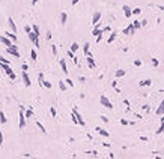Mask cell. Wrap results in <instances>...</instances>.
Returning a JSON list of instances; mask_svg holds the SVG:
<instances>
[{
    "instance_id": "obj_1",
    "label": "cell",
    "mask_w": 164,
    "mask_h": 159,
    "mask_svg": "<svg viewBox=\"0 0 164 159\" xmlns=\"http://www.w3.org/2000/svg\"><path fill=\"white\" fill-rule=\"evenodd\" d=\"M27 35H29V39H30L33 44H35V47H39V35H38V33H35L33 30H32V32H29Z\"/></svg>"
},
{
    "instance_id": "obj_2",
    "label": "cell",
    "mask_w": 164,
    "mask_h": 159,
    "mask_svg": "<svg viewBox=\"0 0 164 159\" xmlns=\"http://www.w3.org/2000/svg\"><path fill=\"white\" fill-rule=\"evenodd\" d=\"M99 102H101V105H102V107H106V108H108V110H111V108H113V104H111V102L107 99V96H104V95H102L101 98H99Z\"/></svg>"
},
{
    "instance_id": "obj_3",
    "label": "cell",
    "mask_w": 164,
    "mask_h": 159,
    "mask_svg": "<svg viewBox=\"0 0 164 159\" xmlns=\"http://www.w3.org/2000/svg\"><path fill=\"white\" fill-rule=\"evenodd\" d=\"M6 50H8V53L9 54H12L15 59H20V51H18V48H17L15 45H11V47H6Z\"/></svg>"
},
{
    "instance_id": "obj_4",
    "label": "cell",
    "mask_w": 164,
    "mask_h": 159,
    "mask_svg": "<svg viewBox=\"0 0 164 159\" xmlns=\"http://www.w3.org/2000/svg\"><path fill=\"white\" fill-rule=\"evenodd\" d=\"M72 114H74V117L77 119V125H80V126H86V122L83 120V117L80 116V113L77 111L75 108H74V111H72Z\"/></svg>"
},
{
    "instance_id": "obj_5",
    "label": "cell",
    "mask_w": 164,
    "mask_h": 159,
    "mask_svg": "<svg viewBox=\"0 0 164 159\" xmlns=\"http://www.w3.org/2000/svg\"><path fill=\"white\" fill-rule=\"evenodd\" d=\"M102 33H104V32H102V29H98L96 26H95V29H93L92 35H93L95 38H96V42H99V41L102 39Z\"/></svg>"
},
{
    "instance_id": "obj_6",
    "label": "cell",
    "mask_w": 164,
    "mask_h": 159,
    "mask_svg": "<svg viewBox=\"0 0 164 159\" xmlns=\"http://www.w3.org/2000/svg\"><path fill=\"white\" fill-rule=\"evenodd\" d=\"M134 33H135V27L133 26V23L129 24L126 29H124V30H122V35H134Z\"/></svg>"
},
{
    "instance_id": "obj_7",
    "label": "cell",
    "mask_w": 164,
    "mask_h": 159,
    "mask_svg": "<svg viewBox=\"0 0 164 159\" xmlns=\"http://www.w3.org/2000/svg\"><path fill=\"white\" fill-rule=\"evenodd\" d=\"M122 11H124V14H125L126 18H131V15H133V9H131V8H129L128 5H124V6H122Z\"/></svg>"
},
{
    "instance_id": "obj_8",
    "label": "cell",
    "mask_w": 164,
    "mask_h": 159,
    "mask_svg": "<svg viewBox=\"0 0 164 159\" xmlns=\"http://www.w3.org/2000/svg\"><path fill=\"white\" fill-rule=\"evenodd\" d=\"M99 20H101V12H99V11L93 12V17H92V24H93V26H96V24L99 23Z\"/></svg>"
},
{
    "instance_id": "obj_9",
    "label": "cell",
    "mask_w": 164,
    "mask_h": 159,
    "mask_svg": "<svg viewBox=\"0 0 164 159\" xmlns=\"http://www.w3.org/2000/svg\"><path fill=\"white\" fill-rule=\"evenodd\" d=\"M0 66H2V69L6 72V75H11V74H14V71L11 69V66H9V63H0Z\"/></svg>"
},
{
    "instance_id": "obj_10",
    "label": "cell",
    "mask_w": 164,
    "mask_h": 159,
    "mask_svg": "<svg viewBox=\"0 0 164 159\" xmlns=\"http://www.w3.org/2000/svg\"><path fill=\"white\" fill-rule=\"evenodd\" d=\"M23 81H24V84H26V87H30V78H29V75H27V71H23Z\"/></svg>"
},
{
    "instance_id": "obj_11",
    "label": "cell",
    "mask_w": 164,
    "mask_h": 159,
    "mask_svg": "<svg viewBox=\"0 0 164 159\" xmlns=\"http://www.w3.org/2000/svg\"><path fill=\"white\" fill-rule=\"evenodd\" d=\"M20 129H23L24 126H26V117H24V113H23V108L20 110Z\"/></svg>"
},
{
    "instance_id": "obj_12",
    "label": "cell",
    "mask_w": 164,
    "mask_h": 159,
    "mask_svg": "<svg viewBox=\"0 0 164 159\" xmlns=\"http://www.w3.org/2000/svg\"><path fill=\"white\" fill-rule=\"evenodd\" d=\"M0 42H2L3 45H6V47H11L12 45V41L8 38V36H0Z\"/></svg>"
},
{
    "instance_id": "obj_13",
    "label": "cell",
    "mask_w": 164,
    "mask_h": 159,
    "mask_svg": "<svg viewBox=\"0 0 164 159\" xmlns=\"http://www.w3.org/2000/svg\"><path fill=\"white\" fill-rule=\"evenodd\" d=\"M8 24H9V27H11V30L17 35V26H15V23H14V20L12 18H8Z\"/></svg>"
},
{
    "instance_id": "obj_14",
    "label": "cell",
    "mask_w": 164,
    "mask_h": 159,
    "mask_svg": "<svg viewBox=\"0 0 164 159\" xmlns=\"http://www.w3.org/2000/svg\"><path fill=\"white\" fill-rule=\"evenodd\" d=\"M96 131H98V134L102 135V137H110V132L106 131V129H102V128H96Z\"/></svg>"
},
{
    "instance_id": "obj_15",
    "label": "cell",
    "mask_w": 164,
    "mask_h": 159,
    "mask_svg": "<svg viewBox=\"0 0 164 159\" xmlns=\"http://www.w3.org/2000/svg\"><path fill=\"white\" fill-rule=\"evenodd\" d=\"M60 68H62V71L65 74H68V66H66V62H65V59H62L60 60Z\"/></svg>"
},
{
    "instance_id": "obj_16",
    "label": "cell",
    "mask_w": 164,
    "mask_h": 159,
    "mask_svg": "<svg viewBox=\"0 0 164 159\" xmlns=\"http://www.w3.org/2000/svg\"><path fill=\"white\" fill-rule=\"evenodd\" d=\"M5 35H6V36L9 38V39H11L12 42H17V36H15V33H12V32H6Z\"/></svg>"
},
{
    "instance_id": "obj_17",
    "label": "cell",
    "mask_w": 164,
    "mask_h": 159,
    "mask_svg": "<svg viewBox=\"0 0 164 159\" xmlns=\"http://www.w3.org/2000/svg\"><path fill=\"white\" fill-rule=\"evenodd\" d=\"M116 36H117V32H113V33L110 35V38L107 39V44H108V45H110V44H111V42H113V41L116 39Z\"/></svg>"
},
{
    "instance_id": "obj_18",
    "label": "cell",
    "mask_w": 164,
    "mask_h": 159,
    "mask_svg": "<svg viewBox=\"0 0 164 159\" xmlns=\"http://www.w3.org/2000/svg\"><path fill=\"white\" fill-rule=\"evenodd\" d=\"M157 114H158V116H163V114H164V101L160 104V107L157 110Z\"/></svg>"
},
{
    "instance_id": "obj_19",
    "label": "cell",
    "mask_w": 164,
    "mask_h": 159,
    "mask_svg": "<svg viewBox=\"0 0 164 159\" xmlns=\"http://www.w3.org/2000/svg\"><path fill=\"white\" fill-rule=\"evenodd\" d=\"M86 60H87V63H89V66H90L92 69L96 66V65H95V62H93V57H92V56H87V59H86Z\"/></svg>"
},
{
    "instance_id": "obj_20",
    "label": "cell",
    "mask_w": 164,
    "mask_h": 159,
    "mask_svg": "<svg viewBox=\"0 0 164 159\" xmlns=\"http://www.w3.org/2000/svg\"><path fill=\"white\" fill-rule=\"evenodd\" d=\"M83 53H84V56H90V53H89V44L87 42L83 45Z\"/></svg>"
},
{
    "instance_id": "obj_21",
    "label": "cell",
    "mask_w": 164,
    "mask_h": 159,
    "mask_svg": "<svg viewBox=\"0 0 164 159\" xmlns=\"http://www.w3.org/2000/svg\"><path fill=\"white\" fill-rule=\"evenodd\" d=\"M151 83H152L151 80H143V81L139 83V86H140V87H143V86H151Z\"/></svg>"
},
{
    "instance_id": "obj_22",
    "label": "cell",
    "mask_w": 164,
    "mask_h": 159,
    "mask_svg": "<svg viewBox=\"0 0 164 159\" xmlns=\"http://www.w3.org/2000/svg\"><path fill=\"white\" fill-rule=\"evenodd\" d=\"M8 120H6V117H5V113L3 111H0V123H2V125H5Z\"/></svg>"
},
{
    "instance_id": "obj_23",
    "label": "cell",
    "mask_w": 164,
    "mask_h": 159,
    "mask_svg": "<svg viewBox=\"0 0 164 159\" xmlns=\"http://www.w3.org/2000/svg\"><path fill=\"white\" fill-rule=\"evenodd\" d=\"M41 86H42V87H45V89H51V83L45 81V80H42V83H41Z\"/></svg>"
},
{
    "instance_id": "obj_24",
    "label": "cell",
    "mask_w": 164,
    "mask_h": 159,
    "mask_svg": "<svg viewBox=\"0 0 164 159\" xmlns=\"http://www.w3.org/2000/svg\"><path fill=\"white\" fill-rule=\"evenodd\" d=\"M66 20H68V15H66L65 12H62V15H60V23L65 24V23H66Z\"/></svg>"
},
{
    "instance_id": "obj_25",
    "label": "cell",
    "mask_w": 164,
    "mask_h": 159,
    "mask_svg": "<svg viewBox=\"0 0 164 159\" xmlns=\"http://www.w3.org/2000/svg\"><path fill=\"white\" fill-rule=\"evenodd\" d=\"M59 89L62 90V92L66 90V84H65V81H59Z\"/></svg>"
},
{
    "instance_id": "obj_26",
    "label": "cell",
    "mask_w": 164,
    "mask_h": 159,
    "mask_svg": "<svg viewBox=\"0 0 164 159\" xmlns=\"http://www.w3.org/2000/svg\"><path fill=\"white\" fill-rule=\"evenodd\" d=\"M125 72H126V71L119 69V71H116V77H117V78H119V77H124V75H125Z\"/></svg>"
},
{
    "instance_id": "obj_27",
    "label": "cell",
    "mask_w": 164,
    "mask_h": 159,
    "mask_svg": "<svg viewBox=\"0 0 164 159\" xmlns=\"http://www.w3.org/2000/svg\"><path fill=\"white\" fill-rule=\"evenodd\" d=\"M30 57H32V60H38V54H36V51H35V50H32V51H30Z\"/></svg>"
},
{
    "instance_id": "obj_28",
    "label": "cell",
    "mask_w": 164,
    "mask_h": 159,
    "mask_svg": "<svg viewBox=\"0 0 164 159\" xmlns=\"http://www.w3.org/2000/svg\"><path fill=\"white\" fill-rule=\"evenodd\" d=\"M36 126L42 131V132H44V134H47V131H45V128H44V125H42V123L41 122H36Z\"/></svg>"
},
{
    "instance_id": "obj_29",
    "label": "cell",
    "mask_w": 164,
    "mask_h": 159,
    "mask_svg": "<svg viewBox=\"0 0 164 159\" xmlns=\"http://www.w3.org/2000/svg\"><path fill=\"white\" fill-rule=\"evenodd\" d=\"M161 132H164V119H161V126L158 128V131H157V134H161Z\"/></svg>"
},
{
    "instance_id": "obj_30",
    "label": "cell",
    "mask_w": 164,
    "mask_h": 159,
    "mask_svg": "<svg viewBox=\"0 0 164 159\" xmlns=\"http://www.w3.org/2000/svg\"><path fill=\"white\" fill-rule=\"evenodd\" d=\"M78 48H80V47H78V44H77V42H74L72 45H71V51H72V53H75Z\"/></svg>"
},
{
    "instance_id": "obj_31",
    "label": "cell",
    "mask_w": 164,
    "mask_h": 159,
    "mask_svg": "<svg viewBox=\"0 0 164 159\" xmlns=\"http://www.w3.org/2000/svg\"><path fill=\"white\" fill-rule=\"evenodd\" d=\"M139 14H142V9H140V8H134V9H133V15H139Z\"/></svg>"
},
{
    "instance_id": "obj_32",
    "label": "cell",
    "mask_w": 164,
    "mask_h": 159,
    "mask_svg": "<svg viewBox=\"0 0 164 159\" xmlns=\"http://www.w3.org/2000/svg\"><path fill=\"white\" fill-rule=\"evenodd\" d=\"M42 80H44V75H42V72H39L38 74V84L41 86V83H42Z\"/></svg>"
},
{
    "instance_id": "obj_33",
    "label": "cell",
    "mask_w": 164,
    "mask_h": 159,
    "mask_svg": "<svg viewBox=\"0 0 164 159\" xmlns=\"http://www.w3.org/2000/svg\"><path fill=\"white\" fill-rule=\"evenodd\" d=\"M133 26H134V27H135V30H137V29H139V27H140V21H139V20H134V23H133Z\"/></svg>"
},
{
    "instance_id": "obj_34",
    "label": "cell",
    "mask_w": 164,
    "mask_h": 159,
    "mask_svg": "<svg viewBox=\"0 0 164 159\" xmlns=\"http://www.w3.org/2000/svg\"><path fill=\"white\" fill-rule=\"evenodd\" d=\"M65 83H68V86H69V87H74V81H72V80H69V78H66Z\"/></svg>"
},
{
    "instance_id": "obj_35",
    "label": "cell",
    "mask_w": 164,
    "mask_h": 159,
    "mask_svg": "<svg viewBox=\"0 0 164 159\" xmlns=\"http://www.w3.org/2000/svg\"><path fill=\"white\" fill-rule=\"evenodd\" d=\"M50 113H51V117H56V110H54V107H50Z\"/></svg>"
},
{
    "instance_id": "obj_36",
    "label": "cell",
    "mask_w": 164,
    "mask_h": 159,
    "mask_svg": "<svg viewBox=\"0 0 164 159\" xmlns=\"http://www.w3.org/2000/svg\"><path fill=\"white\" fill-rule=\"evenodd\" d=\"M32 30L35 32V33H38V35H39V27H38L36 24H33V26H32Z\"/></svg>"
},
{
    "instance_id": "obj_37",
    "label": "cell",
    "mask_w": 164,
    "mask_h": 159,
    "mask_svg": "<svg viewBox=\"0 0 164 159\" xmlns=\"http://www.w3.org/2000/svg\"><path fill=\"white\" fill-rule=\"evenodd\" d=\"M0 63H9V60L5 59V57H0Z\"/></svg>"
},
{
    "instance_id": "obj_38",
    "label": "cell",
    "mask_w": 164,
    "mask_h": 159,
    "mask_svg": "<svg viewBox=\"0 0 164 159\" xmlns=\"http://www.w3.org/2000/svg\"><path fill=\"white\" fill-rule=\"evenodd\" d=\"M24 30H26V33L32 32V26H26V27H24Z\"/></svg>"
},
{
    "instance_id": "obj_39",
    "label": "cell",
    "mask_w": 164,
    "mask_h": 159,
    "mask_svg": "<svg viewBox=\"0 0 164 159\" xmlns=\"http://www.w3.org/2000/svg\"><path fill=\"white\" fill-rule=\"evenodd\" d=\"M3 146V134H2V131H0V147Z\"/></svg>"
},
{
    "instance_id": "obj_40",
    "label": "cell",
    "mask_w": 164,
    "mask_h": 159,
    "mask_svg": "<svg viewBox=\"0 0 164 159\" xmlns=\"http://www.w3.org/2000/svg\"><path fill=\"white\" fill-rule=\"evenodd\" d=\"M68 57H69V59H74V57H75V56H74V53H72L71 50L68 51Z\"/></svg>"
},
{
    "instance_id": "obj_41",
    "label": "cell",
    "mask_w": 164,
    "mask_h": 159,
    "mask_svg": "<svg viewBox=\"0 0 164 159\" xmlns=\"http://www.w3.org/2000/svg\"><path fill=\"white\" fill-rule=\"evenodd\" d=\"M152 65L154 66H158V60L157 59H152Z\"/></svg>"
},
{
    "instance_id": "obj_42",
    "label": "cell",
    "mask_w": 164,
    "mask_h": 159,
    "mask_svg": "<svg viewBox=\"0 0 164 159\" xmlns=\"http://www.w3.org/2000/svg\"><path fill=\"white\" fill-rule=\"evenodd\" d=\"M51 50H53V54L56 56V54H57V48H56V45H53V48H51Z\"/></svg>"
},
{
    "instance_id": "obj_43",
    "label": "cell",
    "mask_w": 164,
    "mask_h": 159,
    "mask_svg": "<svg viewBox=\"0 0 164 159\" xmlns=\"http://www.w3.org/2000/svg\"><path fill=\"white\" fill-rule=\"evenodd\" d=\"M32 116V110H29V111H26V117H30Z\"/></svg>"
},
{
    "instance_id": "obj_44",
    "label": "cell",
    "mask_w": 164,
    "mask_h": 159,
    "mask_svg": "<svg viewBox=\"0 0 164 159\" xmlns=\"http://www.w3.org/2000/svg\"><path fill=\"white\" fill-rule=\"evenodd\" d=\"M134 65H135V66H140V65H142V62H140V60H135V62H134Z\"/></svg>"
},
{
    "instance_id": "obj_45",
    "label": "cell",
    "mask_w": 164,
    "mask_h": 159,
    "mask_svg": "<svg viewBox=\"0 0 164 159\" xmlns=\"http://www.w3.org/2000/svg\"><path fill=\"white\" fill-rule=\"evenodd\" d=\"M120 123H122V125H128V122L125 119H120Z\"/></svg>"
},
{
    "instance_id": "obj_46",
    "label": "cell",
    "mask_w": 164,
    "mask_h": 159,
    "mask_svg": "<svg viewBox=\"0 0 164 159\" xmlns=\"http://www.w3.org/2000/svg\"><path fill=\"white\" fill-rule=\"evenodd\" d=\"M102 32H110V26H107V27L102 29Z\"/></svg>"
},
{
    "instance_id": "obj_47",
    "label": "cell",
    "mask_w": 164,
    "mask_h": 159,
    "mask_svg": "<svg viewBox=\"0 0 164 159\" xmlns=\"http://www.w3.org/2000/svg\"><path fill=\"white\" fill-rule=\"evenodd\" d=\"M21 68H23V71H27V69H29V66H27V65H26V63H24V65H23Z\"/></svg>"
},
{
    "instance_id": "obj_48",
    "label": "cell",
    "mask_w": 164,
    "mask_h": 159,
    "mask_svg": "<svg viewBox=\"0 0 164 159\" xmlns=\"http://www.w3.org/2000/svg\"><path fill=\"white\" fill-rule=\"evenodd\" d=\"M47 39H48V41L51 39V32H47Z\"/></svg>"
},
{
    "instance_id": "obj_49",
    "label": "cell",
    "mask_w": 164,
    "mask_h": 159,
    "mask_svg": "<svg viewBox=\"0 0 164 159\" xmlns=\"http://www.w3.org/2000/svg\"><path fill=\"white\" fill-rule=\"evenodd\" d=\"M146 24H148V21H146V20H143V21H140V26H146Z\"/></svg>"
},
{
    "instance_id": "obj_50",
    "label": "cell",
    "mask_w": 164,
    "mask_h": 159,
    "mask_svg": "<svg viewBox=\"0 0 164 159\" xmlns=\"http://www.w3.org/2000/svg\"><path fill=\"white\" fill-rule=\"evenodd\" d=\"M8 77H9L11 80H15V78H17V77H15V74H11V75H8Z\"/></svg>"
},
{
    "instance_id": "obj_51",
    "label": "cell",
    "mask_w": 164,
    "mask_h": 159,
    "mask_svg": "<svg viewBox=\"0 0 164 159\" xmlns=\"http://www.w3.org/2000/svg\"><path fill=\"white\" fill-rule=\"evenodd\" d=\"M101 119H102V122H106V123H107V122H108V119H107V117H106V116H102V117H101Z\"/></svg>"
},
{
    "instance_id": "obj_52",
    "label": "cell",
    "mask_w": 164,
    "mask_h": 159,
    "mask_svg": "<svg viewBox=\"0 0 164 159\" xmlns=\"http://www.w3.org/2000/svg\"><path fill=\"white\" fill-rule=\"evenodd\" d=\"M78 2H80V0H71V3H72V5H77Z\"/></svg>"
},
{
    "instance_id": "obj_53",
    "label": "cell",
    "mask_w": 164,
    "mask_h": 159,
    "mask_svg": "<svg viewBox=\"0 0 164 159\" xmlns=\"http://www.w3.org/2000/svg\"><path fill=\"white\" fill-rule=\"evenodd\" d=\"M38 3V0H32V5H36Z\"/></svg>"
}]
</instances>
